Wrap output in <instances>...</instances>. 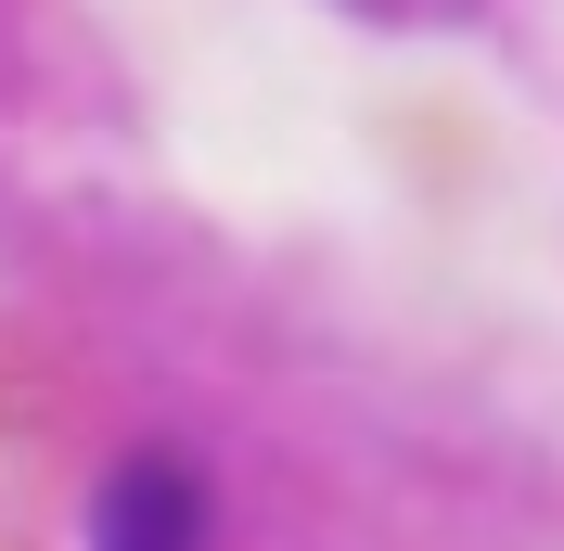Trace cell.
Returning <instances> with one entry per match:
<instances>
[{
    "label": "cell",
    "mask_w": 564,
    "mask_h": 551,
    "mask_svg": "<svg viewBox=\"0 0 564 551\" xmlns=\"http://www.w3.org/2000/svg\"><path fill=\"white\" fill-rule=\"evenodd\" d=\"M90 551H206V487L180 462H129L90 500Z\"/></svg>",
    "instance_id": "1"
}]
</instances>
